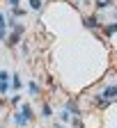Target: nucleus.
Instances as JSON below:
<instances>
[{
    "instance_id": "9b49d317",
    "label": "nucleus",
    "mask_w": 117,
    "mask_h": 128,
    "mask_svg": "<svg viewBox=\"0 0 117 128\" xmlns=\"http://www.w3.org/2000/svg\"><path fill=\"white\" fill-rule=\"evenodd\" d=\"M67 110H69L71 114H78V112H80V110L76 108V103H67Z\"/></svg>"
},
{
    "instance_id": "dca6fc26",
    "label": "nucleus",
    "mask_w": 117,
    "mask_h": 128,
    "mask_svg": "<svg viewBox=\"0 0 117 128\" xmlns=\"http://www.w3.org/2000/svg\"><path fill=\"white\" fill-rule=\"evenodd\" d=\"M78 2H87V0H78Z\"/></svg>"
},
{
    "instance_id": "1a4fd4ad",
    "label": "nucleus",
    "mask_w": 117,
    "mask_h": 128,
    "mask_svg": "<svg viewBox=\"0 0 117 128\" xmlns=\"http://www.w3.org/2000/svg\"><path fill=\"white\" fill-rule=\"evenodd\" d=\"M106 34H108V37H110V34H117V23H112V25L106 28Z\"/></svg>"
},
{
    "instance_id": "f03ea898",
    "label": "nucleus",
    "mask_w": 117,
    "mask_h": 128,
    "mask_svg": "<svg viewBox=\"0 0 117 128\" xmlns=\"http://www.w3.org/2000/svg\"><path fill=\"white\" fill-rule=\"evenodd\" d=\"M21 34H23V25H16L14 32H12V37H9V46H16V44H19Z\"/></svg>"
},
{
    "instance_id": "39448f33",
    "label": "nucleus",
    "mask_w": 117,
    "mask_h": 128,
    "mask_svg": "<svg viewBox=\"0 0 117 128\" xmlns=\"http://www.w3.org/2000/svg\"><path fill=\"white\" fill-rule=\"evenodd\" d=\"M12 89H14V92L21 89V78H19V73H14V78H12Z\"/></svg>"
},
{
    "instance_id": "ddd939ff",
    "label": "nucleus",
    "mask_w": 117,
    "mask_h": 128,
    "mask_svg": "<svg viewBox=\"0 0 117 128\" xmlns=\"http://www.w3.org/2000/svg\"><path fill=\"white\" fill-rule=\"evenodd\" d=\"M19 103H21V96H19V94H16V96H14V98H12V105H19Z\"/></svg>"
},
{
    "instance_id": "7ed1b4c3",
    "label": "nucleus",
    "mask_w": 117,
    "mask_h": 128,
    "mask_svg": "<svg viewBox=\"0 0 117 128\" xmlns=\"http://www.w3.org/2000/svg\"><path fill=\"white\" fill-rule=\"evenodd\" d=\"M28 121H30V119H25L21 112H16V114H14V124H16V126H28Z\"/></svg>"
},
{
    "instance_id": "f8f14e48",
    "label": "nucleus",
    "mask_w": 117,
    "mask_h": 128,
    "mask_svg": "<svg viewBox=\"0 0 117 128\" xmlns=\"http://www.w3.org/2000/svg\"><path fill=\"white\" fill-rule=\"evenodd\" d=\"M51 112H53L51 105H44V110H41V114H44V117H51Z\"/></svg>"
},
{
    "instance_id": "9d476101",
    "label": "nucleus",
    "mask_w": 117,
    "mask_h": 128,
    "mask_svg": "<svg viewBox=\"0 0 117 128\" xmlns=\"http://www.w3.org/2000/svg\"><path fill=\"white\" fill-rule=\"evenodd\" d=\"M112 5V0H99V2H96V7L99 9H103V7H110Z\"/></svg>"
},
{
    "instance_id": "4468645a",
    "label": "nucleus",
    "mask_w": 117,
    "mask_h": 128,
    "mask_svg": "<svg viewBox=\"0 0 117 128\" xmlns=\"http://www.w3.org/2000/svg\"><path fill=\"white\" fill-rule=\"evenodd\" d=\"M7 2H9L12 7H19V2H21V0H7Z\"/></svg>"
},
{
    "instance_id": "f257e3e1",
    "label": "nucleus",
    "mask_w": 117,
    "mask_h": 128,
    "mask_svg": "<svg viewBox=\"0 0 117 128\" xmlns=\"http://www.w3.org/2000/svg\"><path fill=\"white\" fill-rule=\"evenodd\" d=\"M117 98V85H110V87H106L101 94H99V98H96V105H110L112 101Z\"/></svg>"
},
{
    "instance_id": "2eb2a0df",
    "label": "nucleus",
    "mask_w": 117,
    "mask_h": 128,
    "mask_svg": "<svg viewBox=\"0 0 117 128\" xmlns=\"http://www.w3.org/2000/svg\"><path fill=\"white\" fill-rule=\"evenodd\" d=\"M55 128H64V126H62V124H57V126H55Z\"/></svg>"
},
{
    "instance_id": "20e7f679",
    "label": "nucleus",
    "mask_w": 117,
    "mask_h": 128,
    "mask_svg": "<svg viewBox=\"0 0 117 128\" xmlns=\"http://www.w3.org/2000/svg\"><path fill=\"white\" fill-rule=\"evenodd\" d=\"M21 114H23L25 119H30V121H32V117H35V114H32V108H30L28 103H25V105H21Z\"/></svg>"
},
{
    "instance_id": "423d86ee",
    "label": "nucleus",
    "mask_w": 117,
    "mask_h": 128,
    "mask_svg": "<svg viewBox=\"0 0 117 128\" xmlns=\"http://www.w3.org/2000/svg\"><path fill=\"white\" fill-rule=\"evenodd\" d=\"M28 5H30L32 12H39L41 9V0H28Z\"/></svg>"
},
{
    "instance_id": "0eeeda50",
    "label": "nucleus",
    "mask_w": 117,
    "mask_h": 128,
    "mask_svg": "<svg viewBox=\"0 0 117 128\" xmlns=\"http://www.w3.org/2000/svg\"><path fill=\"white\" fill-rule=\"evenodd\" d=\"M85 25H87V28H96V25H99L96 16H87V18H85Z\"/></svg>"
},
{
    "instance_id": "6e6552de",
    "label": "nucleus",
    "mask_w": 117,
    "mask_h": 128,
    "mask_svg": "<svg viewBox=\"0 0 117 128\" xmlns=\"http://www.w3.org/2000/svg\"><path fill=\"white\" fill-rule=\"evenodd\" d=\"M28 92H30L32 96H37V94H39V85H37V82H30V85H28Z\"/></svg>"
}]
</instances>
